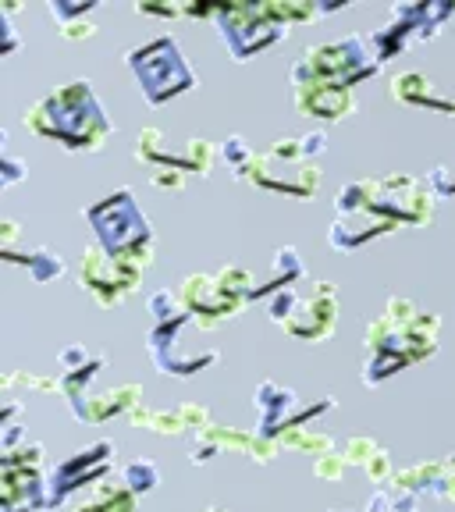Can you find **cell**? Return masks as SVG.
Listing matches in <instances>:
<instances>
[{"label":"cell","instance_id":"6da1fadb","mask_svg":"<svg viewBox=\"0 0 455 512\" xmlns=\"http://www.w3.org/2000/svg\"><path fill=\"white\" fill-rule=\"evenodd\" d=\"M25 125L36 136L54 139L68 150H100L104 139L111 136V121L89 82H72V86L43 96L40 104L25 114Z\"/></svg>","mask_w":455,"mask_h":512},{"label":"cell","instance_id":"7a4b0ae2","mask_svg":"<svg viewBox=\"0 0 455 512\" xmlns=\"http://www.w3.org/2000/svg\"><path fill=\"white\" fill-rule=\"evenodd\" d=\"M86 217L107 256H118V260H128V264L139 267L150 264V221L143 217V210H139V203L132 200L128 189L114 192L96 207H89Z\"/></svg>","mask_w":455,"mask_h":512},{"label":"cell","instance_id":"3957f363","mask_svg":"<svg viewBox=\"0 0 455 512\" xmlns=\"http://www.w3.org/2000/svg\"><path fill=\"white\" fill-rule=\"evenodd\" d=\"M381 61H370V43L363 36H345V40L324 43L313 47L299 57V64L292 68V82L306 86V82H328V86H345L352 89L360 79H370L377 72Z\"/></svg>","mask_w":455,"mask_h":512},{"label":"cell","instance_id":"277c9868","mask_svg":"<svg viewBox=\"0 0 455 512\" xmlns=\"http://www.w3.org/2000/svg\"><path fill=\"white\" fill-rule=\"evenodd\" d=\"M128 68L136 72L139 89H143L153 107L168 104L171 96L185 93L196 82V75H192V68L185 64L182 50H178V43L171 36H157V40L143 43V47L128 50Z\"/></svg>","mask_w":455,"mask_h":512},{"label":"cell","instance_id":"5b68a950","mask_svg":"<svg viewBox=\"0 0 455 512\" xmlns=\"http://www.w3.org/2000/svg\"><path fill=\"white\" fill-rule=\"evenodd\" d=\"M253 292H256L253 274L242 271V267H224L214 278L185 281L182 306H185V313H192V317L207 328V324H217V320L235 317V310H239L246 299H253Z\"/></svg>","mask_w":455,"mask_h":512},{"label":"cell","instance_id":"8992f818","mask_svg":"<svg viewBox=\"0 0 455 512\" xmlns=\"http://www.w3.org/2000/svg\"><path fill=\"white\" fill-rule=\"evenodd\" d=\"M217 29H221L224 43L235 54V61H249L260 50L274 47L285 36V25H278L264 8L253 4H232V8H217Z\"/></svg>","mask_w":455,"mask_h":512},{"label":"cell","instance_id":"52a82bcc","mask_svg":"<svg viewBox=\"0 0 455 512\" xmlns=\"http://www.w3.org/2000/svg\"><path fill=\"white\" fill-rule=\"evenodd\" d=\"M452 4H399L392 11V22L384 25L381 32H374L377 61H388L399 50L409 47V40H427L438 32V25L452 15Z\"/></svg>","mask_w":455,"mask_h":512},{"label":"cell","instance_id":"ba28073f","mask_svg":"<svg viewBox=\"0 0 455 512\" xmlns=\"http://www.w3.org/2000/svg\"><path fill=\"white\" fill-rule=\"evenodd\" d=\"M143 267L118 260V256H107L104 249H89L82 256V288H89L104 306H114L136 288Z\"/></svg>","mask_w":455,"mask_h":512},{"label":"cell","instance_id":"9c48e42d","mask_svg":"<svg viewBox=\"0 0 455 512\" xmlns=\"http://www.w3.org/2000/svg\"><path fill=\"white\" fill-rule=\"evenodd\" d=\"M335 313H338V292L331 281H320L313 299H306L303 306L296 303L292 317L285 320V331H292L296 338H306V342H320L335 331Z\"/></svg>","mask_w":455,"mask_h":512},{"label":"cell","instance_id":"30bf717a","mask_svg":"<svg viewBox=\"0 0 455 512\" xmlns=\"http://www.w3.org/2000/svg\"><path fill=\"white\" fill-rule=\"evenodd\" d=\"M296 107L303 114H313V118L338 121L356 107V100H352V89H345V86L306 82V86H296Z\"/></svg>","mask_w":455,"mask_h":512},{"label":"cell","instance_id":"8fae6325","mask_svg":"<svg viewBox=\"0 0 455 512\" xmlns=\"http://www.w3.org/2000/svg\"><path fill=\"white\" fill-rule=\"evenodd\" d=\"M395 96L409 107H427V111L455 114V100H448L445 93H438V86L420 72H409V75H402V79H395Z\"/></svg>","mask_w":455,"mask_h":512},{"label":"cell","instance_id":"7c38bea8","mask_svg":"<svg viewBox=\"0 0 455 512\" xmlns=\"http://www.w3.org/2000/svg\"><path fill=\"white\" fill-rule=\"evenodd\" d=\"M4 256H8V264H25V267H29L32 281H50V278H57V274L64 271L61 256L47 253V249H32V253H25V256H18V253H4Z\"/></svg>","mask_w":455,"mask_h":512},{"label":"cell","instance_id":"4fadbf2b","mask_svg":"<svg viewBox=\"0 0 455 512\" xmlns=\"http://www.w3.org/2000/svg\"><path fill=\"white\" fill-rule=\"evenodd\" d=\"M221 153H224V160H228V164H232V168H235V175H242V171H246L249 164H253V157H256V153L246 146V139H239V136L228 139Z\"/></svg>","mask_w":455,"mask_h":512},{"label":"cell","instance_id":"5bb4252c","mask_svg":"<svg viewBox=\"0 0 455 512\" xmlns=\"http://www.w3.org/2000/svg\"><path fill=\"white\" fill-rule=\"evenodd\" d=\"M150 313H153V317H157V324H160V320L178 317V313H182V310H178V299L171 296V292H157V296L150 299Z\"/></svg>","mask_w":455,"mask_h":512},{"label":"cell","instance_id":"9a60e30c","mask_svg":"<svg viewBox=\"0 0 455 512\" xmlns=\"http://www.w3.org/2000/svg\"><path fill=\"white\" fill-rule=\"evenodd\" d=\"M128 480H132V488H153V480H157V470H153L150 463H136L132 470H128Z\"/></svg>","mask_w":455,"mask_h":512},{"label":"cell","instance_id":"2e32d148","mask_svg":"<svg viewBox=\"0 0 455 512\" xmlns=\"http://www.w3.org/2000/svg\"><path fill=\"white\" fill-rule=\"evenodd\" d=\"M139 15H157V18H175L182 15V8L178 4H139Z\"/></svg>","mask_w":455,"mask_h":512},{"label":"cell","instance_id":"e0dca14e","mask_svg":"<svg viewBox=\"0 0 455 512\" xmlns=\"http://www.w3.org/2000/svg\"><path fill=\"white\" fill-rule=\"evenodd\" d=\"M18 178H22V164L8 153V157H4V185L18 182Z\"/></svg>","mask_w":455,"mask_h":512}]
</instances>
